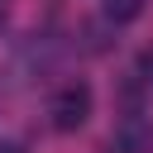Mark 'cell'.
Returning <instances> with one entry per match:
<instances>
[{"label": "cell", "mask_w": 153, "mask_h": 153, "mask_svg": "<svg viewBox=\"0 0 153 153\" xmlns=\"http://www.w3.org/2000/svg\"><path fill=\"white\" fill-rule=\"evenodd\" d=\"M0 153H24V148L19 143H0Z\"/></svg>", "instance_id": "277c9868"}, {"label": "cell", "mask_w": 153, "mask_h": 153, "mask_svg": "<svg viewBox=\"0 0 153 153\" xmlns=\"http://www.w3.org/2000/svg\"><path fill=\"white\" fill-rule=\"evenodd\" d=\"M143 14V0H105V19L120 29V24H134Z\"/></svg>", "instance_id": "3957f363"}, {"label": "cell", "mask_w": 153, "mask_h": 153, "mask_svg": "<svg viewBox=\"0 0 153 153\" xmlns=\"http://www.w3.org/2000/svg\"><path fill=\"white\" fill-rule=\"evenodd\" d=\"M48 115H53V129H62V134L81 129L86 115H91V86H86V81H67V86H57V96L48 100Z\"/></svg>", "instance_id": "6da1fadb"}, {"label": "cell", "mask_w": 153, "mask_h": 153, "mask_svg": "<svg viewBox=\"0 0 153 153\" xmlns=\"http://www.w3.org/2000/svg\"><path fill=\"white\" fill-rule=\"evenodd\" d=\"M115 148H120V153H148V148H153V124L129 110V115L115 124Z\"/></svg>", "instance_id": "7a4b0ae2"}]
</instances>
